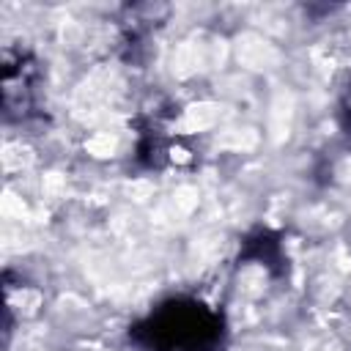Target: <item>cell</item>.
<instances>
[{
	"label": "cell",
	"mask_w": 351,
	"mask_h": 351,
	"mask_svg": "<svg viewBox=\"0 0 351 351\" xmlns=\"http://www.w3.org/2000/svg\"><path fill=\"white\" fill-rule=\"evenodd\" d=\"M340 118H343V129L351 134V93L343 99V107H340Z\"/></svg>",
	"instance_id": "cell-3"
},
{
	"label": "cell",
	"mask_w": 351,
	"mask_h": 351,
	"mask_svg": "<svg viewBox=\"0 0 351 351\" xmlns=\"http://www.w3.org/2000/svg\"><path fill=\"white\" fill-rule=\"evenodd\" d=\"M129 337L148 351H222V315L200 299L176 296L156 304Z\"/></svg>",
	"instance_id": "cell-1"
},
{
	"label": "cell",
	"mask_w": 351,
	"mask_h": 351,
	"mask_svg": "<svg viewBox=\"0 0 351 351\" xmlns=\"http://www.w3.org/2000/svg\"><path fill=\"white\" fill-rule=\"evenodd\" d=\"M239 258L241 261H258L266 269H271L274 274H280L282 271V244H280V236L266 230V228L252 230L244 239V247H241Z\"/></svg>",
	"instance_id": "cell-2"
}]
</instances>
